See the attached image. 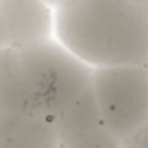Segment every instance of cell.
I'll return each mask as SVG.
<instances>
[{
    "instance_id": "6da1fadb",
    "label": "cell",
    "mask_w": 148,
    "mask_h": 148,
    "mask_svg": "<svg viewBox=\"0 0 148 148\" xmlns=\"http://www.w3.org/2000/svg\"><path fill=\"white\" fill-rule=\"evenodd\" d=\"M55 39L89 68L148 63V9L135 0H59Z\"/></svg>"
},
{
    "instance_id": "7a4b0ae2",
    "label": "cell",
    "mask_w": 148,
    "mask_h": 148,
    "mask_svg": "<svg viewBox=\"0 0 148 148\" xmlns=\"http://www.w3.org/2000/svg\"><path fill=\"white\" fill-rule=\"evenodd\" d=\"M35 116L55 120L92 87V68L57 39L18 50Z\"/></svg>"
},
{
    "instance_id": "3957f363",
    "label": "cell",
    "mask_w": 148,
    "mask_h": 148,
    "mask_svg": "<svg viewBox=\"0 0 148 148\" xmlns=\"http://www.w3.org/2000/svg\"><path fill=\"white\" fill-rule=\"evenodd\" d=\"M92 92L105 126L120 144L148 122V74L144 65L92 68Z\"/></svg>"
},
{
    "instance_id": "277c9868",
    "label": "cell",
    "mask_w": 148,
    "mask_h": 148,
    "mask_svg": "<svg viewBox=\"0 0 148 148\" xmlns=\"http://www.w3.org/2000/svg\"><path fill=\"white\" fill-rule=\"evenodd\" d=\"M55 39V9L44 0H0L2 48H31Z\"/></svg>"
},
{
    "instance_id": "5b68a950",
    "label": "cell",
    "mask_w": 148,
    "mask_h": 148,
    "mask_svg": "<svg viewBox=\"0 0 148 148\" xmlns=\"http://www.w3.org/2000/svg\"><path fill=\"white\" fill-rule=\"evenodd\" d=\"M0 148H59L52 118L31 113H0Z\"/></svg>"
},
{
    "instance_id": "8992f818",
    "label": "cell",
    "mask_w": 148,
    "mask_h": 148,
    "mask_svg": "<svg viewBox=\"0 0 148 148\" xmlns=\"http://www.w3.org/2000/svg\"><path fill=\"white\" fill-rule=\"evenodd\" d=\"M0 113H33L18 50L0 48Z\"/></svg>"
},
{
    "instance_id": "52a82bcc",
    "label": "cell",
    "mask_w": 148,
    "mask_h": 148,
    "mask_svg": "<svg viewBox=\"0 0 148 148\" xmlns=\"http://www.w3.org/2000/svg\"><path fill=\"white\" fill-rule=\"evenodd\" d=\"M122 148H148V122H144L126 142H122Z\"/></svg>"
},
{
    "instance_id": "ba28073f",
    "label": "cell",
    "mask_w": 148,
    "mask_h": 148,
    "mask_svg": "<svg viewBox=\"0 0 148 148\" xmlns=\"http://www.w3.org/2000/svg\"><path fill=\"white\" fill-rule=\"evenodd\" d=\"M44 2H46V5H50V7H52V9H55V7H57V5H59V0H44Z\"/></svg>"
},
{
    "instance_id": "9c48e42d",
    "label": "cell",
    "mask_w": 148,
    "mask_h": 148,
    "mask_svg": "<svg viewBox=\"0 0 148 148\" xmlns=\"http://www.w3.org/2000/svg\"><path fill=\"white\" fill-rule=\"evenodd\" d=\"M135 2H137V5H142L144 9H148V0H135Z\"/></svg>"
},
{
    "instance_id": "30bf717a",
    "label": "cell",
    "mask_w": 148,
    "mask_h": 148,
    "mask_svg": "<svg viewBox=\"0 0 148 148\" xmlns=\"http://www.w3.org/2000/svg\"><path fill=\"white\" fill-rule=\"evenodd\" d=\"M144 68H146V74H148V63H146V65H144Z\"/></svg>"
},
{
    "instance_id": "8fae6325",
    "label": "cell",
    "mask_w": 148,
    "mask_h": 148,
    "mask_svg": "<svg viewBox=\"0 0 148 148\" xmlns=\"http://www.w3.org/2000/svg\"><path fill=\"white\" fill-rule=\"evenodd\" d=\"M0 48H2V42H0Z\"/></svg>"
}]
</instances>
